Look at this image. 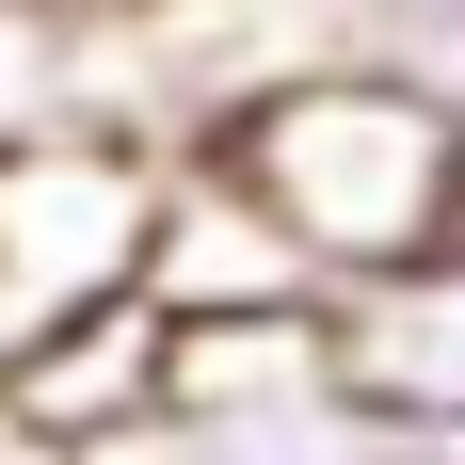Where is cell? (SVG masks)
Wrapping results in <instances>:
<instances>
[{"label": "cell", "instance_id": "1", "mask_svg": "<svg viewBox=\"0 0 465 465\" xmlns=\"http://www.w3.org/2000/svg\"><path fill=\"white\" fill-rule=\"evenodd\" d=\"M450 177H465V113H433L418 81H322V96H273L241 129V193L273 209L322 273H370V257H418L450 241Z\"/></svg>", "mask_w": 465, "mask_h": 465}, {"label": "cell", "instance_id": "2", "mask_svg": "<svg viewBox=\"0 0 465 465\" xmlns=\"http://www.w3.org/2000/svg\"><path fill=\"white\" fill-rule=\"evenodd\" d=\"M144 225H161V193H144L129 144L16 129L0 144V353L113 305V289H144Z\"/></svg>", "mask_w": 465, "mask_h": 465}, {"label": "cell", "instance_id": "3", "mask_svg": "<svg viewBox=\"0 0 465 465\" xmlns=\"http://www.w3.org/2000/svg\"><path fill=\"white\" fill-rule=\"evenodd\" d=\"M322 370L370 401V418H465V241L418 257H370V273H322Z\"/></svg>", "mask_w": 465, "mask_h": 465}, {"label": "cell", "instance_id": "4", "mask_svg": "<svg viewBox=\"0 0 465 465\" xmlns=\"http://www.w3.org/2000/svg\"><path fill=\"white\" fill-rule=\"evenodd\" d=\"M353 48H370L385 81H418L433 113H465V0H337Z\"/></svg>", "mask_w": 465, "mask_h": 465}, {"label": "cell", "instance_id": "5", "mask_svg": "<svg viewBox=\"0 0 465 465\" xmlns=\"http://www.w3.org/2000/svg\"><path fill=\"white\" fill-rule=\"evenodd\" d=\"M450 241H465V177H450Z\"/></svg>", "mask_w": 465, "mask_h": 465}]
</instances>
